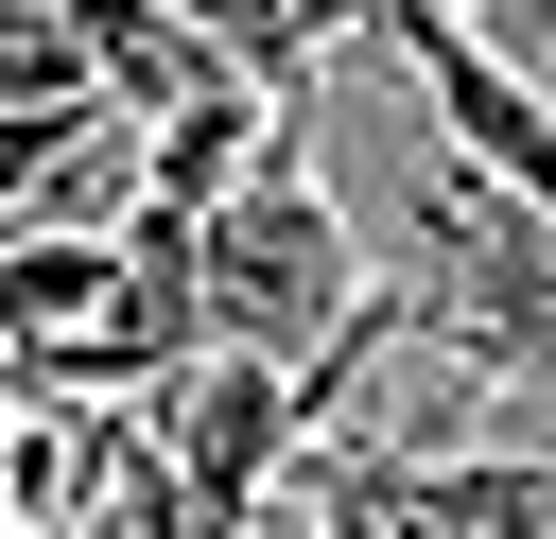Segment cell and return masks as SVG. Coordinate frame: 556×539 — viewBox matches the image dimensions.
<instances>
[{
	"instance_id": "5b68a950",
	"label": "cell",
	"mask_w": 556,
	"mask_h": 539,
	"mask_svg": "<svg viewBox=\"0 0 556 539\" xmlns=\"http://www.w3.org/2000/svg\"><path fill=\"white\" fill-rule=\"evenodd\" d=\"M174 17H191L226 70H261L278 104H295V87H313V52H330V17H313V0H174Z\"/></svg>"
},
{
	"instance_id": "3957f363",
	"label": "cell",
	"mask_w": 556,
	"mask_h": 539,
	"mask_svg": "<svg viewBox=\"0 0 556 539\" xmlns=\"http://www.w3.org/2000/svg\"><path fill=\"white\" fill-rule=\"evenodd\" d=\"M122 313V226H0V330L52 348V330H104Z\"/></svg>"
},
{
	"instance_id": "8992f818",
	"label": "cell",
	"mask_w": 556,
	"mask_h": 539,
	"mask_svg": "<svg viewBox=\"0 0 556 539\" xmlns=\"http://www.w3.org/2000/svg\"><path fill=\"white\" fill-rule=\"evenodd\" d=\"M87 122H104V104H0V226L52 209V174L87 156Z\"/></svg>"
},
{
	"instance_id": "52a82bcc",
	"label": "cell",
	"mask_w": 556,
	"mask_h": 539,
	"mask_svg": "<svg viewBox=\"0 0 556 539\" xmlns=\"http://www.w3.org/2000/svg\"><path fill=\"white\" fill-rule=\"evenodd\" d=\"M452 17H469V35H486L521 87H556V0H452Z\"/></svg>"
},
{
	"instance_id": "277c9868",
	"label": "cell",
	"mask_w": 556,
	"mask_h": 539,
	"mask_svg": "<svg viewBox=\"0 0 556 539\" xmlns=\"http://www.w3.org/2000/svg\"><path fill=\"white\" fill-rule=\"evenodd\" d=\"M400 539H556V452H434V469H400Z\"/></svg>"
},
{
	"instance_id": "7a4b0ae2",
	"label": "cell",
	"mask_w": 556,
	"mask_h": 539,
	"mask_svg": "<svg viewBox=\"0 0 556 539\" xmlns=\"http://www.w3.org/2000/svg\"><path fill=\"white\" fill-rule=\"evenodd\" d=\"M156 452H174V487H191V539H243L261 487L313 452V383L261 365V348H208V365L156 400Z\"/></svg>"
},
{
	"instance_id": "6da1fadb",
	"label": "cell",
	"mask_w": 556,
	"mask_h": 539,
	"mask_svg": "<svg viewBox=\"0 0 556 539\" xmlns=\"http://www.w3.org/2000/svg\"><path fill=\"white\" fill-rule=\"evenodd\" d=\"M191 278H208V330L226 348H261V365H330V330L382 296L365 278V226H348V191H330V156H295V122L261 139V174L226 191V209H191Z\"/></svg>"
}]
</instances>
